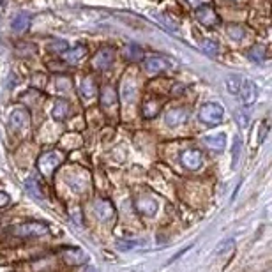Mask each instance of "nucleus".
<instances>
[{
    "label": "nucleus",
    "instance_id": "obj_14",
    "mask_svg": "<svg viewBox=\"0 0 272 272\" xmlns=\"http://www.w3.org/2000/svg\"><path fill=\"white\" fill-rule=\"evenodd\" d=\"M30 22L32 18L28 13H18L13 18V22H11V28H13V32H16V34H23L28 28V25H30Z\"/></svg>",
    "mask_w": 272,
    "mask_h": 272
},
{
    "label": "nucleus",
    "instance_id": "obj_4",
    "mask_svg": "<svg viewBox=\"0 0 272 272\" xmlns=\"http://www.w3.org/2000/svg\"><path fill=\"white\" fill-rule=\"evenodd\" d=\"M239 97H241V103L244 104V106H251V104L257 101L258 97V87L255 82H251V80H246L242 78V83H241V88H239Z\"/></svg>",
    "mask_w": 272,
    "mask_h": 272
},
{
    "label": "nucleus",
    "instance_id": "obj_18",
    "mask_svg": "<svg viewBox=\"0 0 272 272\" xmlns=\"http://www.w3.org/2000/svg\"><path fill=\"white\" fill-rule=\"evenodd\" d=\"M117 103V92L113 87H103V92H101V104H103L104 108H112L113 104Z\"/></svg>",
    "mask_w": 272,
    "mask_h": 272
},
{
    "label": "nucleus",
    "instance_id": "obj_5",
    "mask_svg": "<svg viewBox=\"0 0 272 272\" xmlns=\"http://www.w3.org/2000/svg\"><path fill=\"white\" fill-rule=\"evenodd\" d=\"M113 60H115V51H113L112 48H103V50L97 51L94 55V59H92V67L97 69V71H104V69H108L112 66Z\"/></svg>",
    "mask_w": 272,
    "mask_h": 272
},
{
    "label": "nucleus",
    "instance_id": "obj_7",
    "mask_svg": "<svg viewBox=\"0 0 272 272\" xmlns=\"http://www.w3.org/2000/svg\"><path fill=\"white\" fill-rule=\"evenodd\" d=\"M196 18H198V22L205 27H214L219 23V16L216 14V11H214L210 6L196 7Z\"/></svg>",
    "mask_w": 272,
    "mask_h": 272
},
{
    "label": "nucleus",
    "instance_id": "obj_13",
    "mask_svg": "<svg viewBox=\"0 0 272 272\" xmlns=\"http://www.w3.org/2000/svg\"><path fill=\"white\" fill-rule=\"evenodd\" d=\"M204 143L207 145V147L212 149V150H217V152H221V150L226 147V135H225V133L207 135V136H204Z\"/></svg>",
    "mask_w": 272,
    "mask_h": 272
},
{
    "label": "nucleus",
    "instance_id": "obj_2",
    "mask_svg": "<svg viewBox=\"0 0 272 272\" xmlns=\"http://www.w3.org/2000/svg\"><path fill=\"white\" fill-rule=\"evenodd\" d=\"M200 122H204L205 125H217L225 117V110L219 103H205L200 108Z\"/></svg>",
    "mask_w": 272,
    "mask_h": 272
},
{
    "label": "nucleus",
    "instance_id": "obj_26",
    "mask_svg": "<svg viewBox=\"0 0 272 272\" xmlns=\"http://www.w3.org/2000/svg\"><path fill=\"white\" fill-rule=\"evenodd\" d=\"M159 113V104L156 103V101L149 99L143 103V117L145 119H154V117Z\"/></svg>",
    "mask_w": 272,
    "mask_h": 272
},
{
    "label": "nucleus",
    "instance_id": "obj_23",
    "mask_svg": "<svg viewBox=\"0 0 272 272\" xmlns=\"http://www.w3.org/2000/svg\"><path fill=\"white\" fill-rule=\"evenodd\" d=\"M226 88H228L230 94L237 96L239 94V88H241V83H242V76L239 75H230L228 78H226Z\"/></svg>",
    "mask_w": 272,
    "mask_h": 272
},
{
    "label": "nucleus",
    "instance_id": "obj_9",
    "mask_svg": "<svg viewBox=\"0 0 272 272\" xmlns=\"http://www.w3.org/2000/svg\"><path fill=\"white\" fill-rule=\"evenodd\" d=\"M136 210L141 214V216H145V217H150V216H154V214L157 212V202L154 200V198H150V196H140L136 200Z\"/></svg>",
    "mask_w": 272,
    "mask_h": 272
},
{
    "label": "nucleus",
    "instance_id": "obj_11",
    "mask_svg": "<svg viewBox=\"0 0 272 272\" xmlns=\"http://www.w3.org/2000/svg\"><path fill=\"white\" fill-rule=\"evenodd\" d=\"M189 117V112L186 108H173L170 112H166L165 115V122L170 125V128H175V125H180L182 122H186V119Z\"/></svg>",
    "mask_w": 272,
    "mask_h": 272
},
{
    "label": "nucleus",
    "instance_id": "obj_32",
    "mask_svg": "<svg viewBox=\"0 0 272 272\" xmlns=\"http://www.w3.org/2000/svg\"><path fill=\"white\" fill-rule=\"evenodd\" d=\"M235 244H233V241H226L225 244H221L217 247V255H223V253H226V251H231V247H233Z\"/></svg>",
    "mask_w": 272,
    "mask_h": 272
},
{
    "label": "nucleus",
    "instance_id": "obj_29",
    "mask_svg": "<svg viewBox=\"0 0 272 272\" xmlns=\"http://www.w3.org/2000/svg\"><path fill=\"white\" fill-rule=\"evenodd\" d=\"M228 35L231 39H235V41H239V39L244 38V30H242L241 27H230L228 28Z\"/></svg>",
    "mask_w": 272,
    "mask_h": 272
},
{
    "label": "nucleus",
    "instance_id": "obj_30",
    "mask_svg": "<svg viewBox=\"0 0 272 272\" xmlns=\"http://www.w3.org/2000/svg\"><path fill=\"white\" fill-rule=\"evenodd\" d=\"M235 117H237V122H239V125L241 128H247V115H244L242 112H235Z\"/></svg>",
    "mask_w": 272,
    "mask_h": 272
},
{
    "label": "nucleus",
    "instance_id": "obj_3",
    "mask_svg": "<svg viewBox=\"0 0 272 272\" xmlns=\"http://www.w3.org/2000/svg\"><path fill=\"white\" fill-rule=\"evenodd\" d=\"M62 163V156L60 152H55V150H50V152H44L38 161V166L41 170V173L44 177H51L53 172L59 168V165Z\"/></svg>",
    "mask_w": 272,
    "mask_h": 272
},
{
    "label": "nucleus",
    "instance_id": "obj_6",
    "mask_svg": "<svg viewBox=\"0 0 272 272\" xmlns=\"http://www.w3.org/2000/svg\"><path fill=\"white\" fill-rule=\"evenodd\" d=\"M28 122H30V113L25 108H16L9 117V125L16 133L28 128Z\"/></svg>",
    "mask_w": 272,
    "mask_h": 272
},
{
    "label": "nucleus",
    "instance_id": "obj_33",
    "mask_svg": "<svg viewBox=\"0 0 272 272\" xmlns=\"http://www.w3.org/2000/svg\"><path fill=\"white\" fill-rule=\"evenodd\" d=\"M7 204H9V194L4 193V191H0V207H4Z\"/></svg>",
    "mask_w": 272,
    "mask_h": 272
},
{
    "label": "nucleus",
    "instance_id": "obj_10",
    "mask_svg": "<svg viewBox=\"0 0 272 272\" xmlns=\"http://www.w3.org/2000/svg\"><path fill=\"white\" fill-rule=\"evenodd\" d=\"M143 67L150 75H156V72L166 71L170 67V62L166 59H163V57H149V59L143 60Z\"/></svg>",
    "mask_w": 272,
    "mask_h": 272
},
{
    "label": "nucleus",
    "instance_id": "obj_36",
    "mask_svg": "<svg viewBox=\"0 0 272 272\" xmlns=\"http://www.w3.org/2000/svg\"><path fill=\"white\" fill-rule=\"evenodd\" d=\"M2 6H6V0H0V7Z\"/></svg>",
    "mask_w": 272,
    "mask_h": 272
},
{
    "label": "nucleus",
    "instance_id": "obj_25",
    "mask_svg": "<svg viewBox=\"0 0 272 272\" xmlns=\"http://www.w3.org/2000/svg\"><path fill=\"white\" fill-rule=\"evenodd\" d=\"M135 94H136V83L131 82V80L124 82V85H122V99L125 101V103H129V101L135 99Z\"/></svg>",
    "mask_w": 272,
    "mask_h": 272
},
{
    "label": "nucleus",
    "instance_id": "obj_27",
    "mask_svg": "<svg viewBox=\"0 0 272 272\" xmlns=\"http://www.w3.org/2000/svg\"><path fill=\"white\" fill-rule=\"evenodd\" d=\"M48 50L53 51V53H66L69 50V44L67 41H64V39H55V41H51V44L48 46Z\"/></svg>",
    "mask_w": 272,
    "mask_h": 272
},
{
    "label": "nucleus",
    "instance_id": "obj_35",
    "mask_svg": "<svg viewBox=\"0 0 272 272\" xmlns=\"http://www.w3.org/2000/svg\"><path fill=\"white\" fill-rule=\"evenodd\" d=\"M83 272H97V270H96L94 265H87V267L83 269Z\"/></svg>",
    "mask_w": 272,
    "mask_h": 272
},
{
    "label": "nucleus",
    "instance_id": "obj_31",
    "mask_svg": "<svg viewBox=\"0 0 272 272\" xmlns=\"http://www.w3.org/2000/svg\"><path fill=\"white\" fill-rule=\"evenodd\" d=\"M202 46H204V50L209 51V53H216V51H217V44L216 43L204 41V43H202Z\"/></svg>",
    "mask_w": 272,
    "mask_h": 272
},
{
    "label": "nucleus",
    "instance_id": "obj_22",
    "mask_svg": "<svg viewBox=\"0 0 272 272\" xmlns=\"http://www.w3.org/2000/svg\"><path fill=\"white\" fill-rule=\"evenodd\" d=\"M25 186H27V191L32 194V196H35L38 200H41V198H43V189H41V186H39L38 178L28 177L27 182H25Z\"/></svg>",
    "mask_w": 272,
    "mask_h": 272
},
{
    "label": "nucleus",
    "instance_id": "obj_8",
    "mask_svg": "<svg viewBox=\"0 0 272 272\" xmlns=\"http://www.w3.org/2000/svg\"><path fill=\"white\" fill-rule=\"evenodd\" d=\"M180 161H182V165H184L188 170H198L202 166V163H204V157H202L200 150L191 149V150H186V152H182Z\"/></svg>",
    "mask_w": 272,
    "mask_h": 272
},
{
    "label": "nucleus",
    "instance_id": "obj_24",
    "mask_svg": "<svg viewBox=\"0 0 272 272\" xmlns=\"http://www.w3.org/2000/svg\"><path fill=\"white\" fill-rule=\"evenodd\" d=\"M145 241H136V239H122V241H117V247L120 251H131V249H138L140 246H143Z\"/></svg>",
    "mask_w": 272,
    "mask_h": 272
},
{
    "label": "nucleus",
    "instance_id": "obj_12",
    "mask_svg": "<svg viewBox=\"0 0 272 272\" xmlns=\"http://www.w3.org/2000/svg\"><path fill=\"white\" fill-rule=\"evenodd\" d=\"M96 216L101 219V221H108L110 217H113V214H115V209H113V205L110 204L108 200H97L96 202Z\"/></svg>",
    "mask_w": 272,
    "mask_h": 272
},
{
    "label": "nucleus",
    "instance_id": "obj_17",
    "mask_svg": "<svg viewBox=\"0 0 272 272\" xmlns=\"http://www.w3.org/2000/svg\"><path fill=\"white\" fill-rule=\"evenodd\" d=\"M122 53L128 62H140V60L143 59V50H141L138 44H128V46L124 48Z\"/></svg>",
    "mask_w": 272,
    "mask_h": 272
},
{
    "label": "nucleus",
    "instance_id": "obj_34",
    "mask_svg": "<svg viewBox=\"0 0 272 272\" xmlns=\"http://www.w3.org/2000/svg\"><path fill=\"white\" fill-rule=\"evenodd\" d=\"M267 131H269V128H267V124H263V128H262V135H260V143H262V141L265 140Z\"/></svg>",
    "mask_w": 272,
    "mask_h": 272
},
{
    "label": "nucleus",
    "instance_id": "obj_20",
    "mask_svg": "<svg viewBox=\"0 0 272 272\" xmlns=\"http://www.w3.org/2000/svg\"><path fill=\"white\" fill-rule=\"evenodd\" d=\"M85 53H87V48H85V46H76L75 50H67L66 53H64V57H66L67 62L76 64V62H80V60L83 59Z\"/></svg>",
    "mask_w": 272,
    "mask_h": 272
},
{
    "label": "nucleus",
    "instance_id": "obj_16",
    "mask_svg": "<svg viewBox=\"0 0 272 272\" xmlns=\"http://www.w3.org/2000/svg\"><path fill=\"white\" fill-rule=\"evenodd\" d=\"M69 115V103L64 99L57 101L53 110H51V117H53L55 120H59V122H64V120L67 119Z\"/></svg>",
    "mask_w": 272,
    "mask_h": 272
},
{
    "label": "nucleus",
    "instance_id": "obj_19",
    "mask_svg": "<svg viewBox=\"0 0 272 272\" xmlns=\"http://www.w3.org/2000/svg\"><path fill=\"white\" fill-rule=\"evenodd\" d=\"M80 94H82L85 99H92V97L97 94V88H96L94 80L85 78L83 82H82V85H80Z\"/></svg>",
    "mask_w": 272,
    "mask_h": 272
},
{
    "label": "nucleus",
    "instance_id": "obj_28",
    "mask_svg": "<svg viewBox=\"0 0 272 272\" xmlns=\"http://www.w3.org/2000/svg\"><path fill=\"white\" fill-rule=\"evenodd\" d=\"M247 55H249V59L253 60V62H263V60H265V48L263 46H253Z\"/></svg>",
    "mask_w": 272,
    "mask_h": 272
},
{
    "label": "nucleus",
    "instance_id": "obj_15",
    "mask_svg": "<svg viewBox=\"0 0 272 272\" xmlns=\"http://www.w3.org/2000/svg\"><path fill=\"white\" fill-rule=\"evenodd\" d=\"M62 258L66 260L69 265H80V263H83L88 260V257L82 249H66L62 253Z\"/></svg>",
    "mask_w": 272,
    "mask_h": 272
},
{
    "label": "nucleus",
    "instance_id": "obj_1",
    "mask_svg": "<svg viewBox=\"0 0 272 272\" xmlns=\"http://www.w3.org/2000/svg\"><path fill=\"white\" fill-rule=\"evenodd\" d=\"M11 231H13V235H16V237H44V235L50 233V228H48L46 223L27 221V223H22V225L14 226Z\"/></svg>",
    "mask_w": 272,
    "mask_h": 272
},
{
    "label": "nucleus",
    "instance_id": "obj_21",
    "mask_svg": "<svg viewBox=\"0 0 272 272\" xmlns=\"http://www.w3.org/2000/svg\"><path fill=\"white\" fill-rule=\"evenodd\" d=\"M242 152V140L241 136H235L233 138V145H231V168H237L239 165V157H241Z\"/></svg>",
    "mask_w": 272,
    "mask_h": 272
}]
</instances>
